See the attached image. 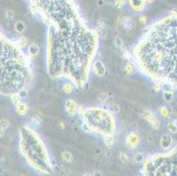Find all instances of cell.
Masks as SVG:
<instances>
[{
	"mask_svg": "<svg viewBox=\"0 0 177 176\" xmlns=\"http://www.w3.org/2000/svg\"><path fill=\"white\" fill-rule=\"evenodd\" d=\"M47 40L48 73L67 78L79 89L87 82L99 46V35L80 19L49 25Z\"/></svg>",
	"mask_w": 177,
	"mask_h": 176,
	"instance_id": "cell-1",
	"label": "cell"
},
{
	"mask_svg": "<svg viewBox=\"0 0 177 176\" xmlns=\"http://www.w3.org/2000/svg\"><path fill=\"white\" fill-rule=\"evenodd\" d=\"M133 56L139 70L151 79L177 87V14L151 26Z\"/></svg>",
	"mask_w": 177,
	"mask_h": 176,
	"instance_id": "cell-2",
	"label": "cell"
},
{
	"mask_svg": "<svg viewBox=\"0 0 177 176\" xmlns=\"http://www.w3.org/2000/svg\"><path fill=\"white\" fill-rule=\"evenodd\" d=\"M32 78L29 59L22 48L0 32V94H18L28 89Z\"/></svg>",
	"mask_w": 177,
	"mask_h": 176,
	"instance_id": "cell-3",
	"label": "cell"
},
{
	"mask_svg": "<svg viewBox=\"0 0 177 176\" xmlns=\"http://www.w3.org/2000/svg\"><path fill=\"white\" fill-rule=\"evenodd\" d=\"M20 150L32 167L41 173H52L50 160L43 142L35 132L26 126L20 129Z\"/></svg>",
	"mask_w": 177,
	"mask_h": 176,
	"instance_id": "cell-4",
	"label": "cell"
},
{
	"mask_svg": "<svg viewBox=\"0 0 177 176\" xmlns=\"http://www.w3.org/2000/svg\"><path fill=\"white\" fill-rule=\"evenodd\" d=\"M35 4L48 25L79 18L72 0H28Z\"/></svg>",
	"mask_w": 177,
	"mask_h": 176,
	"instance_id": "cell-5",
	"label": "cell"
},
{
	"mask_svg": "<svg viewBox=\"0 0 177 176\" xmlns=\"http://www.w3.org/2000/svg\"><path fill=\"white\" fill-rule=\"evenodd\" d=\"M84 123L90 131L102 136L113 135L116 132V120L108 109L92 107L83 112Z\"/></svg>",
	"mask_w": 177,
	"mask_h": 176,
	"instance_id": "cell-6",
	"label": "cell"
},
{
	"mask_svg": "<svg viewBox=\"0 0 177 176\" xmlns=\"http://www.w3.org/2000/svg\"><path fill=\"white\" fill-rule=\"evenodd\" d=\"M143 173L146 175H177V148L169 153L150 157L144 164Z\"/></svg>",
	"mask_w": 177,
	"mask_h": 176,
	"instance_id": "cell-7",
	"label": "cell"
},
{
	"mask_svg": "<svg viewBox=\"0 0 177 176\" xmlns=\"http://www.w3.org/2000/svg\"><path fill=\"white\" fill-rule=\"evenodd\" d=\"M139 142H140V137L137 132H131L126 136V145L131 149L136 148L139 145Z\"/></svg>",
	"mask_w": 177,
	"mask_h": 176,
	"instance_id": "cell-8",
	"label": "cell"
},
{
	"mask_svg": "<svg viewBox=\"0 0 177 176\" xmlns=\"http://www.w3.org/2000/svg\"><path fill=\"white\" fill-rule=\"evenodd\" d=\"M92 70H93V73L96 74L97 76H100V77H102L106 74V67L101 60H96L93 63Z\"/></svg>",
	"mask_w": 177,
	"mask_h": 176,
	"instance_id": "cell-9",
	"label": "cell"
},
{
	"mask_svg": "<svg viewBox=\"0 0 177 176\" xmlns=\"http://www.w3.org/2000/svg\"><path fill=\"white\" fill-rule=\"evenodd\" d=\"M143 117L145 118L150 124H152V126L153 127V129L158 130L160 128V122L158 121V119L153 116V114L150 111H145L143 113Z\"/></svg>",
	"mask_w": 177,
	"mask_h": 176,
	"instance_id": "cell-10",
	"label": "cell"
},
{
	"mask_svg": "<svg viewBox=\"0 0 177 176\" xmlns=\"http://www.w3.org/2000/svg\"><path fill=\"white\" fill-rule=\"evenodd\" d=\"M128 2L135 12H141L145 8L146 0H128Z\"/></svg>",
	"mask_w": 177,
	"mask_h": 176,
	"instance_id": "cell-11",
	"label": "cell"
},
{
	"mask_svg": "<svg viewBox=\"0 0 177 176\" xmlns=\"http://www.w3.org/2000/svg\"><path fill=\"white\" fill-rule=\"evenodd\" d=\"M65 110L70 116H74L78 112V106L72 100H68L65 102Z\"/></svg>",
	"mask_w": 177,
	"mask_h": 176,
	"instance_id": "cell-12",
	"label": "cell"
},
{
	"mask_svg": "<svg viewBox=\"0 0 177 176\" xmlns=\"http://www.w3.org/2000/svg\"><path fill=\"white\" fill-rule=\"evenodd\" d=\"M172 144H173L172 136L168 134H164L161 137V145L162 147V149L164 150L169 149L172 145Z\"/></svg>",
	"mask_w": 177,
	"mask_h": 176,
	"instance_id": "cell-13",
	"label": "cell"
},
{
	"mask_svg": "<svg viewBox=\"0 0 177 176\" xmlns=\"http://www.w3.org/2000/svg\"><path fill=\"white\" fill-rule=\"evenodd\" d=\"M16 110H17V113L19 116H25L28 111V107L27 104L19 101V102L16 104Z\"/></svg>",
	"mask_w": 177,
	"mask_h": 176,
	"instance_id": "cell-14",
	"label": "cell"
},
{
	"mask_svg": "<svg viewBox=\"0 0 177 176\" xmlns=\"http://www.w3.org/2000/svg\"><path fill=\"white\" fill-rule=\"evenodd\" d=\"M28 55L33 58V57H35L36 56H38V54L40 52V48L37 44L32 43L28 46Z\"/></svg>",
	"mask_w": 177,
	"mask_h": 176,
	"instance_id": "cell-15",
	"label": "cell"
},
{
	"mask_svg": "<svg viewBox=\"0 0 177 176\" xmlns=\"http://www.w3.org/2000/svg\"><path fill=\"white\" fill-rule=\"evenodd\" d=\"M15 30H16V32L17 33H19V34H22L25 29H26V25H25V23L23 22V21H17L16 23H15Z\"/></svg>",
	"mask_w": 177,
	"mask_h": 176,
	"instance_id": "cell-16",
	"label": "cell"
},
{
	"mask_svg": "<svg viewBox=\"0 0 177 176\" xmlns=\"http://www.w3.org/2000/svg\"><path fill=\"white\" fill-rule=\"evenodd\" d=\"M161 90L163 92H175V87L169 83H162L161 84Z\"/></svg>",
	"mask_w": 177,
	"mask_h": 176,
	"instance_id": "cell-17",
	"label": "cell"
},
{
	"mask_svg": "<svg viewBox=\"0 0 177 176\" xmlns=\"http://www.w3.org/2000/svg\"><path fill=\"white\" fill-rule=\"evenodd\" d=\"M104 142L108 148H112L114 145V137L112 136V135L105 136H104Z\"/></svg>",
	"mask_w": 177,
	"mask_h": 176,
	"instance_id": "cell-18",
	"label": "cell"
},
{
	"mask_svg": "<svg viewBox=\"0 0 177 176\" xmlns=\"http://www.w3.org/2000/svg\"><path fill=\"white\" fill-rule=\"evenodd\" d=\"M122 24L126 29H129L132 26V19H131V17H124L122 21Z\"/></svg>",
	"mask_w": 177,
	"mask_h": 176,
	"instance_id": "cell-19",
	"label": "cell"
},
{
	"mask_svg": "<svg viewBox=\"0 0 177 176\" xmlns=\"http://www.w3.org/2000/svg\"><path fill=\"white\" fill-rule=\"evenodd\" d=\"M160 114L163 118H168L170 116V111L167 107H160Z\"/></svg>",
	"mask_w": 177,
	"mask_h": 176,
	"instance_id": "cell-20",
	"label": "cell"
},
{
	"mask_svg": "<svg viewBox=\"0 0 177 176\" xmlns=\"http://www.w3.org/2000/svg\"><path fill=\"white\" fill-rule=\"evenodd\" d=\"M73 84L72 83H69V82H66V83H64L63 84V92H66V93H71L72 91H73Z\"/></svg>",
	"mask_w": 177,
	"mask_h": 176,
	"instance_id": "cell-21",
	"label": "cell"
},
{
	"mask_svg": "<svg viewBox=\"0 0 177 176\" xmlns=\"http://www.w3.org/2000/svg\"><path fill=\"white\" fill-rule=\"evenodd\" d=\"M62 158H63V160H65L66 162H72L73 160L72 154L69 151H63L62 153Z\"/></svg>",
	"mask_w": 177,
	"mask_h": 176,
	"instance_id": "cell-22",
	"label": "cell"
},
{
	"mask_svg": "<svg viewBox=\"0 0 177 176\" xmlns=\"http://www.w3.org/2000/svg\"><path fill=\"white\" fill-rule=\"evenodd\" d=\"M163 98L167 102H171L174 98V93L169 92H163Z\"/></svg>",
	"mask_w": 177,
	"mask_h": 176,
	"instance_id": "cell-23",
	"label": "cell"
},
{
	"mask_svg": "<svg viewBox=\"0 0 177 176\" xmlns=\"http://www.w3.org/2000/svg\"><path fill=\"white\" fill-rule=\"evenodd\" d=\"M167 130L171 132V133H174V134L177 133V125L175 122H168V124H167Z\"/></svg>",
	"mask_w": 177,
	"mask_h": 176,
	"instance_id": "cell-24",
	"label": "cell"
},
{
	"mask_svg": "<svg viewBox=\"0 0 177 176\" xmlns=\"http://www.w3.org/2000/svg\"><path fill=\"white\" fill-rule=\"evenodd\" d=\"M134 160L137 162V163H141L145 160V157H144V154L141 153V152H137L135 156H134Z\"/></svg>",
	"mask_w": 177,
	"mask_h": 176,
	"instance_id": "cell-25",
	"label": "cell"
},
{
	"mask_svg": "<svg viewBox=\"0 0 177 176\" xmlns=\"http://www.w3.org/2000/svg\"><path fill=\"white\" fill-rule=\"evenodd\" d=\"M29 10H30V13L34 15L37 14V13H40L39 8H38L35 4H31L29 6Z\"/></svg>",
	"mask_w": 177,
	"mask_h": 176,
	"instance_id": "cell-26",
	"label": "cell"
},
{
	"mask_svg": "<svg viewBox=\"0 0 177 176\" xmlns=\"http://www.w3.org/2000/svg\"><path fill=\"white\" fill-rule=\"evenodd\" d=\"M119 158H120V160L123 162V163H128V161H129V160H128V155H127L124 151L120 152Z\"/></svg>",
	"mask_w": 177,
	"mask_h": 176,
	"instance_id": "cell-27",
	"label": "cell"
},
{
	"mask_svg": "<svg viewBox=\"0 0 177 176\" xmlns=\"http://www.w3.org/2000/svg\"><path fill=\"white\" fill-rule=\"evenodd\" d=\"M110 109L113 113H118L120 111V107L116 103H111L110 104Z\"/></svg>",
	"mask_w": 177,
	"mask_h": 176,
	"instance_id": "cell-28",
	"label": "cell"
},
{
	"mask_svg": "<svg viewBox=\"0 0 177 176\" xmlns=\"http://www.w3.org/2000/svg\"><path fill=\"white\" fill-rule=\"evenodd\" d=\"M134 68H133V65L131 63H128L126 65H125V72L128 74H131L133 72Z\"/></svg>",
	"mask_w": 177,
	"mask_h": 176,
	"instance_id": "cell-29",
	"label": "cell"
},
{
	"mask_svg": "<svg viewBox=\"0 0 177 176\" xmlns=\"http://www.w3.org/2000/svg\"><path fill=\"white\" fill-rule=\"evenodd\" d=\"M27 43H28V41H27V39H26L25 37H21V38L19 40V42H17L18 45H19V47H21V48L25 47V46L27 45Z\"/></svg>",
	"mask_w": 177,
	"mask_h": 176,
	"instance_id": "cell-30",
	"label": "cell"
},
{
	"mask_svg": "<svg viewBox=\"0 0 177 176\" xmlns=\"http://www.w3.org/2000/svg\"><path fill=\"white\" fill-rule=\"evenodd\" d=\"M125 2H126V0H116L115 1V5L117 8H122L124 5Z\"/></svg>",
	"mask_w": 177,
	"mask_h": 176,
	"instance_id": "cell-31",
	"label": "cell"
},
{
	"mask_svg": "<svg viewBox=\"0 0 177 176\" xmlns=\"http://www.w3.org/2000/svg\"><path fill=\"white\" fill-rule=\"evenodd\" d=\"M99 100H100L101 102H106V101L108 100V95L106 93H104V92H101L99 94Z\"/></svg>",
	"mask_w": 177,
	"mask_h": 176,
	"instance_id": "cell-32",
	"label": "cell"
},
{
	"mask_svg": "<svg viewBox=\"0 0 177 176\" xmlns=\"http://www.w3.org/2000/svg\"><path fill=\"white\" fill-rule=\"evenodd\" d=\"M0 127L3 128L4 130H5L6 128L9 127V122H8L7 120H2V121L0 122Z\"/></svg>",
	"mask_w": 177,
	"mask_h": 176,
	"instance_id": "cell-33",
	"label": "cell"
},
{
	"mask_svg": "<svg viewBox=\"0 0 177 176\" xmlns=\"http://www.w3.org/2000/svg\"><path fill=\"white\" fill-rule=\"evenodd\" d=\"M115 44H116V46L117 47V48H122V45H123V43H122V39L121 38H116V40H115Z\"/></svg>",
	"mask_w": 177,
	"mask_h": 176,
	"instance_id": "cell-34",
	"label": "cell"
},
{
	"mask_svg": "<svg viewBox=\"0 0 177 176\" xmlns=\"http://www.w3.org/2000/svg\"><path fill=\"white\" fill-rule=\"evenodd\" d=\"M161 90V83L155 82V85H154V87H153V91H154L155 92H160Z\"/></svg>",
	"mask_w": 177,
	"mask_h": 176,
	"instance_id": "cell-35",
	"label": "cell"
},
{
	"mask_svg": "<svg viewBox=\"0 0 177 176\" xmlns=\"http://www.w3.org/2000/svg\"><path fill=\"white\" fill-rule=\"evenodd\" d=\"M146 22H147V19H146V16L142 15V16L139 17V23H140L141 25H146Z\"/></svg>",
	"mask_w": 177,
	"mask_h": 176,
	"instance_id": "cell-36",
	"label": "cell"
},
{
	"mask_svg": "<svg viewBox=\"0 0 177 176\" xmlns=\"http://www.w3.org/2000/svg\"><path fill=\"white\" fill-rule=\"evenodd\" d=\"M6 17H7V19H12L13 18V12L12 10H8V11L6 12Z\"/></svg>",
	"mask_w": 177,
	"mask_h": 176,
	"instance_id": "cell-37",
	"label": "cell"
},
{
	"mask_svg": "<svg viewBox=\"0 0 177 176\" xmlns=\"http://www.w3.org/2000/svg\"><path fill=\"white\" fill-rule=\"evenodd\" d=\"M97 4H98V6L99 7H102L105 4V1L104 0H97Z\"/></svg>",
	"mask_w": 177,
	"mask_h": 176,
	"instance_id": "cell-38",
	"label": "cell"
},
{
	"mask_svg": "<svg viewBox=\"0 0 177 176\" xmlns=\"http://www.w3.org/2000/svg\"><path fill=\"white\" fill-rule=\"evenodd\" d=\"M101 152H102V150L101 149H95V154H101Z\"/></svg>",
	"mask_w": 177,
	"mask_h": 176,
	"instance_id": "cell-39",
	"label": "cell"
},
{
	"mask_svg": "<svg viewBox=\"0 0 177 176\" xmlns=\"http://www.w3.org/2000/svg\"><path fill=\"white\" fill-rule=\"evenodd\" d=\"M4 129L0 127V137L4 136Z\"/></svg>",
	"mask_w": 177,
	"mask_h": 176,
	"instance_id": "cell-40",
	"label": "cell"
},
{
	"mask_svg": "<svg viewBox=\"0 0 177 176\" xmlns=\"http://www.w3.org/2000/svg\"><path fill=\"white\" fill-rule=\"evenodd\" d=\"M154 0H146V2H148V3H152Z\"/></svg>",
	"mask_w": 177,
	"mask_h": 176,
	"instance_id": "cell-41",
	"label": "cell"
}]
</instances>
